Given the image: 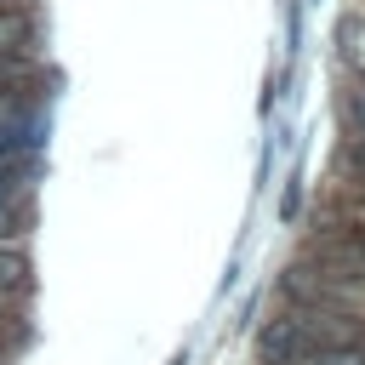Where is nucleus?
Masks as SVG:
<instances>
[{"label": "nucleus", "mask_w": 365, "mask_h": 365, "mask_svg": "<svg viewBox=\"0 0 365 365\" xmlns=\"http://www.w3.org/2000/svg\"><path fill=\"white\" fill-rule=\"evenodd\" d=\"M348 120H354V131H365V86L348 97Z\"/></svg>", "instance_id": "nucleus-6"}, {"label": "nucleus", "mask_w": 365, "mask_h": 365, "mask_svg": "<svg viewBox=\"0 0 365 365\" xmlns=\"http://www.w3.org/2000/svg\"><path fill=\"white\" fill-rule=\"evenodd\" d=\"M29 125L23 120H0V165H23V154H29Z\"/></svg>", "instance_id": "nucleus-4"}, {"label": "nucleus", "mask_w": 365, "mask_h": 365, "mask_svg": "<svg viewBox=\"0 0 365 365\" xmlns=\"http://www.w3.org/2000/svg\"><path fill=\"white\" fill-rule=\"evenodd\" d=\"M359 217H365V194H359Z\"/></svg>", "instance_id": "nucleus-8"}, {"label": "nucleus", "mask_w": 365, "mask_h": 365, "mask_svg": "<svg viewBox=\"0 0 365 365\" xmlns=\"http://www.w3.org/2000/svg\"><path fill=\"white\" fill-rule=\"evenodd\" d=\"M319 251H325L331 274L365 279V222H359V228H331V234L319 240Z\"/></svg>", "instance_id": "nucleus-1"}, {"label": "nucleus", "mask_w": 365, "mask_h": 365, "mask_svg": "<svg viewBox=\"0 0 365 365\" xmlns=\"http://www.w3.org/2000/svg\"><path fill=\"white\" fill-rule=\"evenodd\" d=\"M23 40H29V17L11 6V11H0V63H11V57H23Z\"/></svg>", "instance_id": "nucleus-3"}, {"label": "nucleus", "mask_w": 365, "mask_h": 365, "mask_svg": "<svg viewBox=\"0 0 365 365\" xmlns=\"http://www.w3.org/2000/svg\"><path fill=\"white\" fill-rule=\"evenodd\" d=\"M23 285H29V251L0 245V297H11V291H23Z\"/></svg>", "instance_id": "nucleus-2"}, {"label": "nucleus", "mask_w": 365, "mask_h": 365, "mask_svg": "<svg viewBox=\"0 0 365 365\" xmlns=\"http://www.w3.org/2000/svg\"><path fill=\"white\" fill-rule=\"evenodd\" d=\"M11 194H17V165H0V217H6Z\"/></svg>", "instance_id": "nucleus-5"}, {"label": "nucleus", "mask_w": 365, "mask_h": 365, "mask_svg": "<svg viewBox=\"0 0 365 365\" xmlns=\"http://www.w3.org/2000/svg\"><path fill=\"white\" fill-rule=\"evenodd\" d=\"M348 165L365 177V131H354V143H348Z\"/></svg>", "instance_id": "nucleus-7"}]
</instances>
